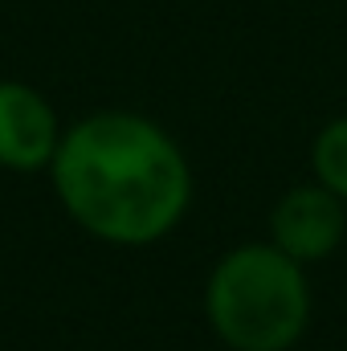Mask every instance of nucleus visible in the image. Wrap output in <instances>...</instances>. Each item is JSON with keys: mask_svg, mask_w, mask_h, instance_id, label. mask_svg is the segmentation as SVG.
Instances as JSON below:
<instances>
[{"mask_svg": "<svg viewBox=\"0 0 347 351\" xmlns=\"http://www.w3.org/2000/svg\"><path fill=\"white\" fill-rule=\"evenodd\" d=\"M49 180L66 217L119 250L156 245L192 204V164L139 110H94L62 131Z\"/></svg>", "mask_w": 347, "mask_h": 351, "instance_id": "f257e3e1", "label": "nucleus"}, {"mask_svg": "<svg viewBox=\"0 0 347 351\" xmlns=\"http://www.w3.org/2000/svg\"><path fill=\"white\" fill-rule=\"evenodd\" d=\"M307 265L270 241L221 254L204 282V319L229 351H290L311 327Z\"/></svg>", "mask_w": 347, "mask_h": 351, "instance_id": "f03ea898", "label": "nucleus"}, {"mask_svg": "<svg viewBox=\"0 0 347 351\" xmlns=\"http://www.w3.org/2000/svg\"><path fill=\"white\" fill-rule=\"evenodd\" d=\"M347 241V204L323 184L307 180L286 188L270 208V245L298 265L327 262Z\"/></svg>", "mask_w": 347, "mask_h": 351, "instance_id": "7ed1b4c3", "label": "nucleus"}, {"mask_svg": "<svg viewBox=\"0 0 347 351\" xmlns=\"http://www.w3.org/2000/svg\"><path fill=\"white\" fill-rule=\"evenodd\" d=\"M62 131L66 127L41 90L21 78H0V168L4 172H49Z\"/></svg>", "mask_w": 347, "mask_h": 351, "instance_id": "20e7f679", "label": "nucleus"}, {"mask_svg": "<svg viewBox=\"0 0 347 351\" xmlns=\"http://www.w3.org/2000/svg\"><path fill=\"white\" fill-rule=\"evenodd\" d=\"M311 180L347 204V114L323 123L311 139Z\"/></svg>", "mask_w": 347, "mask_h": 351, "instance_id": "39448f33", "label": "nucleus"}, {"mask_svg": "<svg viewBox=\"0 0 347 351\" xmlns=\"http://www.w3.org/2000/svg\"><path fill=\"white\" fill-rule=\"evenodd\" d=\"M344 250H347V241H344Z\"/></svg>", "mask_w": 347, "mask_h": 351, "instance_id": "423d86ee", "label": "nucleus"}]
</instances>
